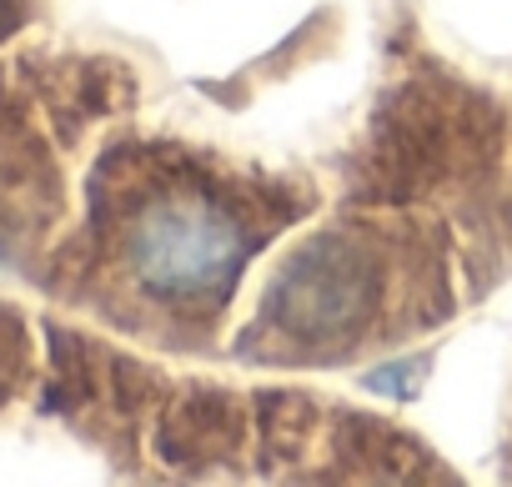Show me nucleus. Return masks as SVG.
Wrapping results in <instances>:
<instances>
[{"instance_id":"1","label":"nucleus","mask_w":512,"mask_h":487,"mask_svg":"<svg viewBox=\"0 0 512 487\" xmlns=\"http://www.w3.org/2000/svg\"><path fill=\"white\" fill-rule=\"evenodd\" d=\"M246 257L241 226L206 196H156L126 231V267L141 292L191 307L216 302Z\"/></svg>"},{"instance_id":"2","label":"nucleus","mask_w":512,"mask_h":487,"mask_svg":"<svg viewBox=\"0 0 512 487\" xmlns=\"http://www.w3.org/2000/svg\"><path fill=\"white\" fill-rule=\"evenodd\" d=\"M372 302H377V267L352 241L327 236L302 257H292V267L272 287V322L287 342L322 347L357 332Z\"/></svg>"}]
</instances>
